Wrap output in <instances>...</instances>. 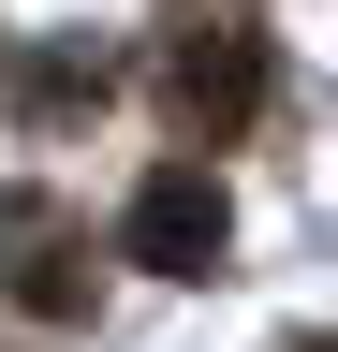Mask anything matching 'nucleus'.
Here are the masks:
<instances>
[{"instance_id": "obj_1", "label": "nucleus", "mask_w": 338, "mask_h": 352, "mask_svg": "<svg viewBox=\"0 0 338 352\" xmlns=\"http://www.w3.org/2000/svg\"><path fill=\"white\" fill-rule=\"evenodd\" d=\"M250 103H265V30L250 15H177L162 30V118H177L191 147H221Z\"/></svg>"}, {"instance_id": "obj_4", "label": "nucleus", "mask_w": 338, "mask_h": 352, "mask_svg": "<svg viewBox=\"0 0 338 352\" xmlns=\"http://www.w3.org/2000/svg\"><path fill=\"white\" fill-rule=\"evenodd\" d=\"M279 352H338V338H279Z\"/></svg>"}, {"instance_id": "obj_3", "label": "nucleus", "mask_w": 338, "mask_h": 352, "mask_svg": "<svg viewBox=\"0 0 338 352\" xmlns=\"http://www.w3.org/2000/svg\"><path fill=\"white\" fill-rule=\"evenodd\" d=\"M89 279H103V264H89V220H74V206H45V191L0 206V294H15V308L59 323V308H89Z\"/></svg>"}, {"instance_id": "obj_2", "label": "nucleus", "mask_w": 338, "mask_h": 352, "mask_svg": "<svg viewBox=\"0 0 338 352\" xmlns=\"http://www.w3.org/2000/svg\"><path fill=\"white\" fill-rule=\"evenodd\" d=\"M118 250L162 264V279H221V250H235V206H221V176H206L191 147L133 191V220H118Z\"/></svg>"}]
</instances>
